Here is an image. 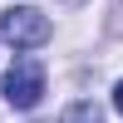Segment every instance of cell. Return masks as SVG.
<instances>
[{
	"label": "cell",
	"instance_id": "obj_1",
	"mask_svg": "<svg viewBox=\"0 0 123 123\" xmlns=\"http://www.w3.org/2000/svg\"><path fill=\"white\" fill-rule=\"evenodd\" d=\"M39 98H44V64L25 54L5 69V104L10 108H35Z\"/></svg>",
	"mask_w": 123,
	"mask_h": 123
},
{
	"label": "cell",
	"instance_id": "obj_2",
	"mask_svg": "<svg viewBox=\"0 0 123 123\" xmlns=\"http://www.w3.org/2000/svg\"><path fill=\"white\" fill-rule=\"evenodd\" d=\"M0 35H5L15 49H39L49 39V20L39 15L35 5H15V10L0 15Z\"/></svg>",
	"mask_w": 123,
	"mask_h": 123
},
{
	"label": "cell",
	"instance_id": "obj_3",
	"mask_svg": "<svg viewBox=\"0 0 123 123\" xmlns=\"http://www.w3.org/2000/svg\"><path fill=\"white\" fill-rule=\"evenodd\" d=\"M59 123H104V113H98L89 98H79V104H69L64 113H59Z\"/></svg>",
	"mask_w": 123,
	"mask_h": 123
},
{
	"label": "cell",
	"instance_id": "obj_4",
	"mask_svg": "<svg viewBox=\"0 0 123 123\" xmlns=\"http://www.w3.org/2000/svg\"><path fill=\"white\" fill-rule=\"evenodd\" d=\"M113 108L123 113V79H118V89H113Z\"/></svg>",
	"mask_w": 123,
	"mask_h": 123
}]
</instances>
